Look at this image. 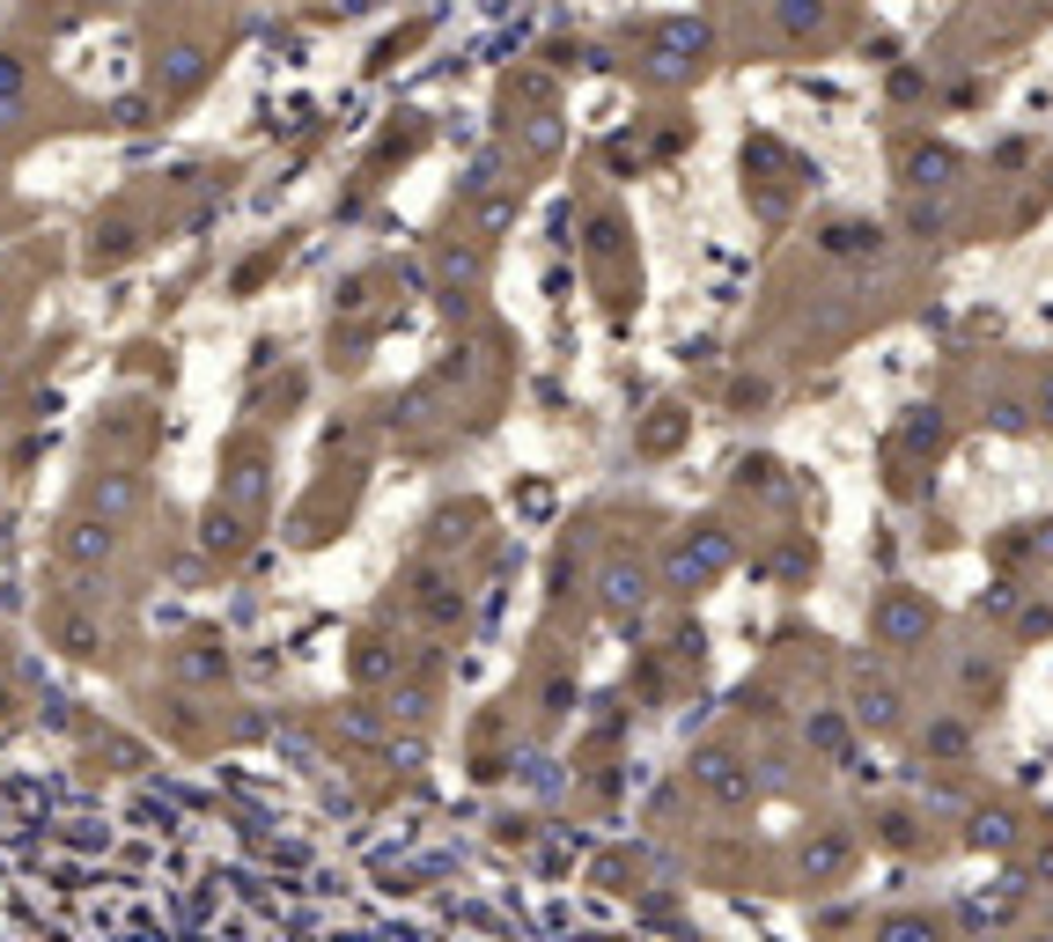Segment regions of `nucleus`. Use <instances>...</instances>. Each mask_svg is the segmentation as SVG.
<instances>
[{"mask_svg":"<svg viewBox=\"0 0 1053 942\" xmlns=\"http://www.w3.org/2000/svg\"><path fill=\"white\" fill-rule=\"evenodd\" d=\"M723 560H729V545L707 531L701 545H678V560H671V582H678V590H685V582H707V574L723 567Z\"/></svg>","mask_w":1053,"mask_h":942,"instance_id":"nucleus-9","label":"nucleus"},{"mask_svg":"<svg viewBox=\"0 0 1053 942\" xmlns=\"http://www.w3.org/2000/svg\"><path fill=\"white\" fill-rule=\"evenodd\" d=\"M125 258H133V228H125V222H96L89 266H96V273H111V266H125Z\"/></svg>","mask_w":1053,"mask_h":942,"instance_id":"nucleus-13","label":"nucleus"},{"mask_svg":"<svg viewBox=\"0 0 1053 942\" xmlns=\"http://www.w3.org/2000/svg\"><path fill=\"white\" fill-rule=\"evenodd\" d=\"M207 44H163V52H155V66H147V89H155V96L163 103H177V96H192V89L207 82Z\"/></svg>","mask_w":1053,"mask_h":942,"instance_id":"nucleus-4","label":"nucleus"},{"mask_svg":"<svg viewBox=\"0 0 1053 942\" xmlns=\"http://www.w3.org/2000/svg\"><path fill=\"white\" fill-rule=\"evenodd\" d=\"M1039 412H1046V420H1053V383H1046V390H1039Z\"/></svg>","mask_w":1053,"mask_h":942,"instance_id":"nucleus-22","label":"nucleus"},{"mask_svg":"<svg viewBox=\"0 0 1053 942\" xmlns=\"http://www.w3.org/2000/svg\"><path fill=\"white\" fill-rule=\"evenodd\" d=\"M862 721H877V729H891V693H869V685H862Z\"/></svg>","mask_w":1053,"mask_h":942,"instance_id":"nucleus-18","label":"nucleus"},{"mask_svg":"<svg viewBox=\"0 0 1053 942\" xmlns=\"http://www.w3.org/2000/svg\"><path fill=\"white\" fill-rule=\"evenodd\" d=\"M435 273H442V295H450V309H457V303H464V295L479 287V273H487V258H479V236H472V244H442V250H435Z\"/></svg>","mask_w":1053,"mask_h":942,"instance_id":"nucleus-5","label":"nucleus"},{"mask_svg":"<svg viewBox=\"0 0 1053 942\" xmlns=\"http://www.w3.org/2000/svg\"><path fill=\"white\" fill-rule=\"evenodd\" d=\"M8 317H16V295H8V287H0V331H8Z\"/></svg>","mask_w":1053,"mask_h":942,"instance_id":"nucleus-20","label":"nucleus"},{"mask_svg":"<svg viewBox=\"0 0 1053 942\" xmlns=\"http://www.w3.org/2000/svg\"><path fill=\"white\" fill-rule=\"evenodd\" d=\"M30 16H60V0H30Z\"/></svg>","mask_w":1053,"mask_h":942,"instance_id":"nucleus-21","label":"nucleus"},{"mask_svg":"<svg viewBox=\"0 0 1053 942\" xmlns=\"http://www.w3.org/2000/svg\"><path fill=\"white\" fill-rule=\"evenodd\" d=\"M22 103H30V60L0 44V119H16Z\"/></svg>","mask_w":1053,"mask_h":942,"instance_id":"nucleus-11","label":"nucleus"},{"mask_svg":"<svg viewBox=\"0 0 1053 942\" xmlns=\"http://www.w3.org/2000/svg\"><path fill=\"white\" fill-rule=\"evenodd\" d=\"M604 604L612 612H641L648 604V574H641V560H604Z\"/></svg>","mask_w":1053,"mask_h":942,"instance_id":"nucleus-7","label":"nucleus"},{"mask_svg":"<svg viewBox=\"0 0 1053 942\" xmlns=\"http://www.w3.org/2000/svg\"><path fill=\"white\" fill-rule=\"evenodd\" d=\"M877 626H885V641H913V634H929V604H913V596H891L885 612H877Z\"/></svg>","mask_w":1053,"mask_h":942,"instance_id":"nucleus-12","label":"nucleus"},{"mask_svg":"<svg viewBox=\"0 0 1053 942\" xmlns=\"http://www.w3.org/2000/svg\"><path fill=\"white\" fill-rule=\"evenodd\" d=\"M44 634H52V648H60V656H74V663H96V656H104V612H96L89 596H74V590L44 604Z\"/></svg>","mask_w":1053,"mask_h":942,"instance_id":"nucleus-1","label":"nucleus"},{"mask_svg":"<svg viewBox=\"0 0 1053 942\" xmlns=\"http://www.w3.org/2000/svg\"><path fill=\"white\" fill-rule=\"evenodd\" d=\"M693 774H701V780H707V788H715V796H723V802H744V796H752V780H744V774H737V766H729L723 751H707L701 766H693Z\"/></svg>","mask_w":1053,"mask_h":942,"instance_id":"nucleus-14","label":"nucleus"},{"mask_svg":"<svg viewBox=\"0 0 1053 942\" xmlns=\"http://www.w3.org/2000/svg\"><path fill=\"white\" fill-rule=\"evenodd\" d=\"M972 840H980V847H1010V818H980Z\"/></svg>","mask_w":1053,"mask_h":942,"instance_id":"nucleus-19","label":"nucleus"},{"mask_svg":"<svg viewBox=\"0 0 1053 942\" xmlns=\"http://www.w3.org/2000/svg\"><path fill=\"white\" fill-rule=\"evenodd\" d=\"M943 177H950V155L943 147H936V155L921 147V155H913V185H943Z\"/></svg>","mask_w":1053,"mask_h":942,"instance_id":"nucleus-17","label":"nucleus"},{"mask_svg":"<svg viewBox=\"0 0 1053 942\" xmlns=\"http://www.w3.org/2000/svg\"><path fill=\"white\" fill-rule=\"evenodd\" d=\"M111 560H119V523L96 509H74L60 523V567L67 574H104Z\"/></svg>","mask_w":1053,"mask_h":942,"instance_id":"nucleus-2","label":"nucleus"},{"mask_svg":"<svg viewBox=\"0 0 1053 942\" xmlns=\"http://www.w3.org/2000/svg\"><path fill=\"white\" fill-rule=\"evenodd\" d=\"M141 501H147V487H141V471H133V464H96L82 479V509L111 515V523H133Z\"/></svg>","mask_w":1053,"mask_h":942,"instance_id":"nucleus-3","label":"nucleus"},{"mask_svg":"<svg viewBox=\"0 0 1053 942\" xmlns=\"http://www.w3.org/2000/svg\"><path fill=\"white\" fill-rule=\"evenodd\" d=\"M391 670H398V656L384 641H361V648H354V677H361V685H376V677H391Z\"/></svg>","mask_w":1053,"mask_h":942,"instance_id":"nucleus-15","label":"nucleus"},{"mask_svg":"<svg viewBox=\"0 0 1053 942\" xmlns=\"http://www.w3.org/2000/svg\"><path fill=\"white\" fill-rule=\"evenodd\" d=\"M177 670H185L192 685H222V677H228L222 641H207V634H200V641H185V648H177Z\"/></svg>","mask_w":1053,"mask_h":942,"instance_id":"nucleus-10","label":"nucleus"},{"mask_svg":"<svg viewBox=\"0 0 1053 942\" xmlns=\"http://www.w3.org/2000/svg\"><path fill=\"white\" fill-rule=\"evenodd\" d=\"M244 545H251V509H236V501H214V515H207V553L236 560Z\"/></svg>","mask_w":1053,"mask_h":942,"instance_id":"nucleus-8","label":"nucleus"},{"mask_svg":"<svg viewBox=\"0 0 1053 942\" xmlns=\"http://www.w3.org/2000/svg\"><path fill=\"white\" fill-rule=\"evenodd\" d=\"M701 52H707L701 22H663L656 30V74H685V66H701Z\"/></svg>","mask_w":1053,"mask_h":942,"instance_id":"nucleus-6","label":"nucleus"},{"mask_svg":"<svg viewBox=\"0 0 1053 942\" xmlns=\"http://www.w3.org/2000/svg\"><path fill=\"white\" fill-rule=\"evenodd\" d=\"M840 861H847V847H840V840H818V847L804 854V869H810V877H832Z\"/></svg>","mask_w":1053,"mask_h":942,"instance_id":"nucleus-16","label":"nucleus"}]
</instances>
